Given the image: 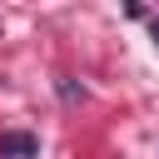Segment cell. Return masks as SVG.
<instances>
[{
  "instance_id": "1",
  "label": "cell",
  "mask_w": 159,
  "mask_h": 159,
  "mask_svg": "<svg viewBox=\"0 0 159 159\" xmlns=\"http://www.w3.org/2000/svg\"><path fill=\"white\" fill-rule=\"evenodd\" d=\"M35 154H40V139L35 134H25V129L0 134V159H35Z\"/></svg>"
},
{
  "instance_id": "2",
  "label": "cell",
  "mask_w": 159,
  "mask_h": 159,
  "mask_svg": "<svg viewBox=\"0 0 159 159\" xmlns=\"http://www.w3.org/2000/svg\"><path fill=\"white\" fill-rule=\"evenodd\" d=\"M149 35H154V45H159V20H154V25H149Z\"/></svg>"
}]
</instances>
